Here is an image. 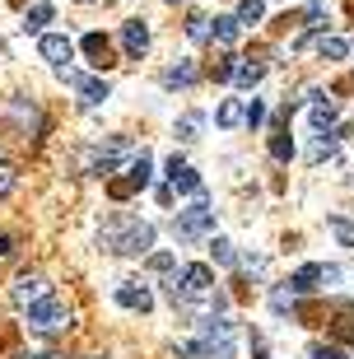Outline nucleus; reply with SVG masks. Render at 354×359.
Segmentation results:
<instances>
[{
	"label": "nucleus",
	"mask_w": 354,
	"mask_h": 359,
	"mask_svg": "<svg viewBox=\"0 0 354 359\" xmlns=\"http://www.w3.org/2000/svg\"><path fill=\"white\" fill-rule=\"evenodd\" d=\"M238 28H243V24H238V14H233V19H215V38H219L224 47H233V42H238Z\"/></svg>",
	"instance_id": "f3484780"
},
{
	"label": "nucleus",
	"mask_w": 354,
	"mask_h": 359,
	"mask_svg": "<svg viewBox=\"0 0 354 359\" xmlns=\"http://www.w3.org/2000/svg\"><path fill=\"white\" fill-rule=\"evenodd\" d=\"M38 52H42V61H47V66H70V56H75V42L66 38V33H42L38 38Z\"/></svg>",
	"instance_id": "39448f33"
},
{
	"label": "nucleus",
	"mask_w": 354,
	"mask_h": 359,
	"mask_svg": "<svg viewBox=\"0 0 354 359\" xmlns=\"http://www.w3.org/2000/svg\"><path fill=\"white\" fill-rule=\"evenodd\" d=\"M261 14H266V0H243L238 5V24H261Z\"/></svg>",
	"instance_id": "a211bd4d"
},
{
	"label": "nucleus",
	"mask_w": 354,
	"mask_h": 359,
	"mask_svg": "<svg viewBox=\"0 0 354 359\" xmlns=\"http://www.w3.org/2000/svg\"><path fill=\"white\" fill-rule=\"evenodd\" d=\"M196 131H200V112H186L177 121V140H196Z\"/></svg>",
	"instance_id": "aec40b11"
},
{
	"label": "nucleus",
	"mask_w": 354,
	"mask_h": 359,
	"mask_svg": "<svg viewBox=\"0 0 354 359\" xmlns=\"http://www.w3.org/2000/svg\"><path fill=\"white\" fill-rule=\"evenodd\" d=\"M10 252H14V243H10V238H0V257H10Z\"/></svg>",
	"instance_id": "2f4dec72"
},
{
	"label": "nucleus",
	"mask_w": 354,
	"mask_h": 359,
	"mask_svg": "<svg viewBox=\"0 0 354 359\" xmlns=\"http://www.w3.org/2000/svg\"><path fill=\"white\" fill-rule=\"evenodd\" d=\"M84 5H89V0H84Z\"/></svg>",
	"instance_id": "72a5a7b5"
},
{
	"label": "nucleus",
	"mask_w": 354,
	"mask_h": 359,
	"mask_svg": "<svg viewBox=\"0 0 354 359\" xmlns=\"http://www.w3.org/2000/svg\"><path fill=\"white\" fill-rule=\"evenodd\" d=\"M215 121H219L224 131H233V126H243V121H247V107L238 103V98H229V103H219V112H215Z\"/></svg>",
	"instance_id": "f8f14e48"
},
{
	"label": "nucleus",
	"mask_w": 354,
	"mask_h": 359,
	"mask_svg": "<svg viewBox=\"0 0 354 359\" xmlns=\"http://www.w3.org/2000/svg\"><path fill=\"white\" fill-rule=\"evenodd\" d=\"M149 262H154V271H168V266H172V257H168V252H154Z\"/></svg>",
	"instance_id": "7c9ffc66"
},
{
	"label": "nucleus",
	"mask_w": 354,
	"mask_h": 359,
	"mask_svg": "<svg viewBox=\"0 0 354 359\" xmlns=\"http://www.w3.org/2000/svg\"><path fill=\"white\" fill-rule=\"evenodd\" d=\"M47 19H52V5H47V0H38V5L28 10V28H42Z\"/></svg>",
	"instance_id": "b1692460"
},
{
	"label": "nucleus",
	"mask_w": 354,
	"mask_h": 359,
	"mask_svg": "<svg viewBox=\"0 0 354 359\" xmlns=\"http://www.w3.org/2000/svg\"><path fill=\"white\" fill-rule=\"evenodd\" d=\"M149 173H154V163H149V154H140V159L131 163V177H126V187H131V191H144V187H149Z\"/></svg>",
	"instance_id": "4468645a"
},
{
	"label": "nucleus",
	"mask_w": 354,
	"mask_h": 359,
	"mask_svg": "<svg viewBox=\"0 0 354 359\" xmlns=\"http://www.w3.org/2000/svg\"><path fill=\"white\" fill-rule=\"evenodd\" d=\"M331 233L345 243V248H354V224L350 219H341V215H331Z\"/></svg>",
	"instance_id": "412c9836"
},
{
	"label": "nucleus",
	"mask_w": 354,
	"mask_h": 359,
	"mask_svg": "<svg viewBox=\"0 0 354 359\" xmlns=\"http://www.w3.org/2000/svg\"><path fill=\"white\" fill-rule=\"evenodd\" d=\"M79 47H84V56H89L98 70L112 66V61H107V38H103V33H84V42H79Z\"/></svg>",
	"instance_id": "9b49d317"
},
{
	"label": "nucleus",
	"mask_w": 354,
	"mask_h": 359,
	"mask_svg": "<svg viewBox=\"0 0 354 359\" xmlns=\"http://www.w3.org/2000/svg\"><path fill=\"white\" fill-rule=\"evenodd\" d=\"M79 93H84V107H98L103 98H112V84H107V80H84Z\"/></svg>",
	"instance_id": "ddd939ff"
},
{
	"label": "nucleus",
	"mask_w": 354,
	"mask_h": 359,
	"mask_svg": "<svg viewBox=\"0 0 354 359\" xmlns=\"http://www.w3.org/2000/svg\"><path fill=\"white\" fill-rule=\"evenodd\" d=\"M210 229H215V210L205 201H196L191 210H177V233H182V238H200V233H210Z\"/></svg>",
	"instance_id": "7ed1b4c3"
},
{
	"label": "nucleus",
	"mask_w": 354,
	"mask_h": 359,
	"mask_svg": "<svg viewBox=\"0 0 354 359\" xmlns=\"http://www.w3.org/2000/svg\"><path fill=\"white\" fill-rule=\"evenodd\" d=\"M14 182H19V177H14V168H5V163H0V196H10Z\"/></svg>",
	"instance_id": "c85d7f7f"
},
{
	"label": "nucleus",
	"mask_w": 354,
	"mask_h": 359,
	"mask_svg": "<svg viewBox=\"0 0 354 359\" xmlns=\"http://www.w3.org/2000/svg\"><path fill=\"white\" fill-rule=\"evenodd\" d=\"M331 121H336V103H331V98H322V93H317V103H313V126H317V131H327Z\"/></svg>",
	"instance_id": "2eb2a0df"
},
{
	"label": "nucleus",
	"mask_w": 354,
	"mask_h": 359,
	"mask_svg": "<svg viewBox=\"0 0 354 359\" xmlns=\"http://www.w3.org/2000/svg\"><path fill=\"white\" fill-rule=\"evenodd\" d=\"M210 252H215V262H219V266H233V262H238V257H233V243H229V238H215Z\"/></svg>",
	"instance_id": "6ab92c4d"
},
{
	"label": "nucleus",
	"mask_w": 354,
	"mask_h": 359,
	"mask_svg": "<svg viewBox=\"0 0 354 359\" xmlns=\"http://www.w3.org/2000/svg\"><path fill=\"white\" fill-rule=\"evenodd\" d=\"M336 154V135H317L313 140V159H331Z\"/></svg>",
	"instance_id": "393cba45"
},
{
	"label": "nucleus",
	"mask_w": 354,
	"mask_h": 359,
	"mask_svg": "<svg viewBox=\"0 0 354 359\" xmlns=\"http://www.w3.org/2000/svg\"><path fill=\"white\" fill-rule=\"evenodd\" d=\"M313 359H345L341 346H313Z\"/></svg>",
	"instance_id": "c756f323"
},
{
	"label": "nucleus",
	"mask_w": 354,
	"mask_h": 359,
	"mask_svg": "<svg viewBox=\"0 0 354 359\" xmlns=\"http://www.w3.org/2000/svg\"><path fill=\"white\" fill-rule=\"evenodd\" d=\"M163 173H168L172 191H186V196H200V173H196V168H186V163L177 159V154L168 159V168H163Z\"/></svg>",
	"instance_id": "0eeeda50"
},
{
	"label": "nucleus",
	"mask_w": 354,
	"mask_h": 359,
	"mask_svg": "<svg viewBox=\"0 0 354 359\" xmlns=\"http://www.w3.org/2000/svg\"><path fill=\"white\" fill-rule=\"evenodd\" d=\"M322 56L341 61V56H350V42H345V38H327V42H322Z\"/></svg>",
	"instance_id": "5701e85b"
},
{
	"label": "nucleus",
	"mask_w": 354,
	"mask_h": 359,
	"mask_svg": "<svg viewBox=\"0 0 354 359\" xmlns=\"http://www.w3.org/2000/svg\"><path fill=\"white\" fill-rule=\"evenodd\" d=\"M261 121H266V103H261V98H252V103H247V126H261Z\"/></svg>",
	"instance_id": "bb28decb"
},
{
	"label": "nucleus",
	"mask_w": 354,
	"mask_h": 359,
	"mask_svg": "<svg viewBox=\"0 0 354 359\" xmlns=\"http://www.w3.org/2000/svg\"><path fill=\"white\" fill-rule=\"evenodd\" d=\"M271 159H294V140H289V135H275V140H271Z\"/></svg>",
	"instance_id": "4be33fe9"
},
{
	"label": "nucleus",
	"mask_w": 354,
	"mask_h": 359,
	"mask_svg": "<svg viewBox=\"0 0 354 359\" xmlns=\"http://www.w3.org/2000/svg\"><path fill=\"white\" fill-rule=\"evenodd\" d=\"M47 294H52V285L42 276H19L14 280V304H24V308H33L38 299H47Z\"/></svg>",
	"instance_id": "1a4fd4ad"
},
{
	"label": "nucleus",
	"mask_w": 354,
	"mask_h": 359,
	"mask_svg": "<svg viewBox=\"0 0 354 359\" xmlns=\"http://www.w3.org/2000/svg\"><path fill=\"white\" fill-rule=\"evenodd\" d=\"M19 359H52V355H42V350H33V355H19Z\"/></svg>",
	"instance_id": "473e14b6"
},
{
	"label": "nucleus",
	"mask_w": 354,
	"mask_h": 359,
	"mask_svg": "<svg viewBox=\"0 0 354 359\" xmlns=\"http://www.w3.org/2000/svg\"><path fill=\"white\" fill-rule=\"evenodd\" d=\"M186 33H191L196 42H205V38H210V19H191V24H186Z\"/></svg>",
	"instance_id": "cd10ccee"
},
{
	"label": "nucleus",
	"mask_w": 354,
	"mask_h": 359,
	"mask_svg": "<svg viewBox=\"0 0 354 359\" xmlns=\"http://www.w3.org/2000/svg\"><path fill=\"white\" fill-rule=\"evenodd\" d=\"M117 304L131 308V313H149V308H154V294H149V285H140V280H121L117 285Z\"/></svg>",
	"instance_id": "423d86ee"
},
{
	"label": "nucleus",
	"mask_w": 354,
	"mask_h": 359,
	"mask_svg": "<svg viewBox=\"0 0 354 359\" xmlns=\"http://www.w3.org/2000/svg\"><path fill=\"white\" fill-rule=\"evenodd\" d=\"M261 75H266V66H257V61H252V66H238V75H233V80H238V84H257Z\"/></svg>",
	"instance_id": "a878e982"
},
{
	"label": "nucleus",
	"mask_w": 354,
	"mask_h": 359,
	"mask_svg": "<svg viewBox=\"0 0 354 359\" xmlns=\"http://www.w3.org/2000/svg\"><path fill=\"white\" fill-rule=\"evenodd\" d=\"M317 285H322V266H299L294 276H289V290L294 294H313Z\"/></svg>",
	"instance_id": "9d476101"
},
{
	"label": "nucleus",
	"mask_w": 354,
	"mask_h": 359,
	"mask_svg": "<svg viewBox=\"0 0 354 359\" xmlns=\"http://www.w3.org/2000/svg\"><path fill=\"white\" fill-rule=\"evenodd\" d=\"M210 285H215V276H210V266H182L177 276H172V299H200V294H210Z\"/></svg>",
	"instance_id": "f03ea898"
},
{
	"label": "nucleus",
	"mask_w": 354,
	"mask_h": 359,
	"mask_svg": "<svg viewBox=\"0 0 354 359\" xmlns=\"http://www.w3.org/2000/svg\"><path fill=\"white\" fill-rule=\"evenodd\" d=\"M28 327L33 332H61V327H70V308L56 299V294H47V299H38V304L28 308Z\"/></svg>",
	"instance_id": "f257e3e1"
},
{
	"label": "nucleus",
	"mask_w": 354,
	"mask_h": 359,
	"mask_svg": "<svg viewBox=\"0 0 354 359\" xmlns=\"http://www.w3.org/2000/svg\"><path fill=\"white\" fill-rule=\"evenodd\" d=\"M121 47H126V56H131V61H140V56L149 52V24H140V19L121 24Z\"/></svg>",
	"instance_id": "6e6552de"
},
{
	"label": "nucleus",
	"mask_w": 354,
	"mask_h": 359,
	"mask_svg": "<svg viewBox=\"0 0 354 359\" xmlns=\"http://www.w3.org/2000/svg\"><path fill=\"white\" fill-rule=\"evenodd\" d=\"M205 350H210L215 359H233V322L229 318L205 322Z\"/></svg>",
	"instance_id": "20e7f679"
},
{
	"label": "nucleus",
	"mask_w": 354,
	"mask_h": 359,
	"mask_svg": "<svg viewBox=\"0 0 354 359\" xmlns=\"http://www.w3.org/2000/svg\"><path fill=\"white\" fill-rule=\"evenodd\" d=\"M196 75H200V70L191 66V61H177V66L163 75V84H196Z\"/></svg>",
	"instance_id": "dca6fc26"
}]
</instances>
